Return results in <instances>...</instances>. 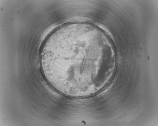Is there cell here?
Instances as JSON below:
<instances>
[{"label":"cell","instance_id":"cell-1","mask_svg":"<svg viewBox=\"0 0 158 126\" xmlns=\"http://www.w3.org/2000/svg\"><path fill=\"white\" fill-rule=\"evenodd\" d=\"M99 37L96 30L87 25L60 28L45 44L40 60L43 73L60 86L90 84L99 74L92 62L99 51Z\"/></svg>","mask_w":158,"mask_h":126}]
</instances>
